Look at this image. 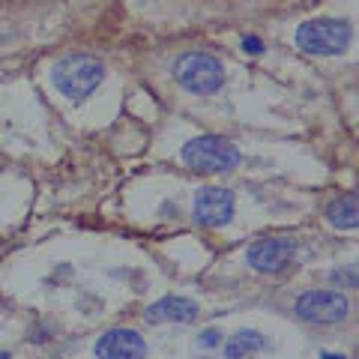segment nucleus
<instances>
[{"label": "nucleus", "mask_w": 359, "mask_h": 359, "mask_svg": "<svg viewBox=\"0 0 359 359\" xmlns=\"http://www.w3.org/2000/svg\"><path fill=\"white\" fill-rule=\"evenodd\" d=\"M351 39H353V27L341 18H314V21L299 25V30H297L299 51L314 54V57H335V54H344Z\"/></svg>", "instance_id": "nucleus-3"}, {"label": "nucleus", "mask_w": 359, "mask_h": 359, "mask_svg": "<svg viewBox=\"0 0 359 359\" xmlns=\"http://www.w3.org/2000/svg\"><path fill=\"white\" fill-rule=\"evenodd\" d=\"M93 351H96V359H144L147 356V341L141 339V332L117 327V330H108L96 341Z\"/></svg>", "instance_id": "nucleus-8"}, {"label": "nucleus", "mask_w": 359, "mask_h": 359, "mask_svg": "<svg viewBox=\"0 0 359 359\" xmlns=\"http://www.w3.org/2000/svg\"><path fill=\"white\" fill-rule=\"evenodd\" d=\"M332 282L335 285H344V287H356V273H353V269H335Z\"/></svg>", "instance_id": "nucleus-12"}, {"label": "nucleus", "mask_w": 359, "mask_h": 359, "mask_svg": "<svg viewBox=\"0 0 359 359\" xmlns=\"http://www.w3.org/2000/svg\"><path fill=\"white\" fill-rule=\"evenodd\" d=\"M102 78H105L102 60L90 57V54H66V57L54 66V87H57L66 99H72V102L87 99L102 84Z\"/></svg>", "instance_id": "nucleus-1"}, {"label": "nucleus", "mask_w": 359, "mask_h": 359, "mask_svg": "<svg viewBox=\"0 0 359 359\" xmlns=\"http://www.w3.org/2000/svg\"><path fill=\"white\" fill-rule=\"evenodd\" d=\"M216 341H219V332H216V330H207V332H204V339H201V344H207V347H212Z\"/></svg>", "instance_id": "nucleus-14"}, {"label": "nucleus", "mask_w": 359, "mask_h": 359, "mask_svg": "<svg viewBox=\"0 0 359 359\" xmlns=\"http://www.w3.org/2000/svg\"><path fill=\"white\" fill-rule=\"evenodd\" d=\"M245 261L257 273H282V269L294 266L297 261V243L287 237H269V240H257L249 252Z\"/></svg>", "instance_id": "nucleus-7"}, {"label": "nucleus", "mask_w": 359, "mask_h": 359, "mask_svg": "<svg viewBox=\"0 0 359 359\" xmlns=\"http://www.w3.org/2000/svg\"><path fill=\"white\" fill-rule=\"evenodd\" d=\"M174 78L189 93L210 96L224 84V66L219 57H212L207 51H186L174 60Z\"/></svg>", "instance_id": "nucleus-4"}, {"label": "nucleus", "mask_w": 359, "mask_h": 359, "mask_svg": "<svg viewBox=\"0 0 359 359\" xmlns=\"http://www.w3.org/2000/svg\"><path fill=\"white\" fill-rule=\"evenodd\" d=\"M297 318L309 323H339L351 314V302L339 290H309L297 299Z\"/></svg>", "instance_id": "nucleus-5"}, {"label": "nucleus", "mask_w": 359, "mask_h": 359, "mask_svg": "<svg viewBox=\"0 0 359 359\" xmlns=\"http://www.w3.org/2000/svg\"><path fill=\"white\" fill-rule=\"evenodd\" d=\"M183 162L198 174H224L240 165V150L222 135H198L183 147Z\"/></svg>", "instance_id": "nucleus-2"}, {"label": "nucleus", "mask_w": 359, "mask_h": 359, "mask_svg": "<svg viewBox=\"0 0 359 359\" xmlns=\"http://www.w3.org/2000/svg\"><path fill=\"white\" fill-rule=\"evenodd\" d=\"M198 302L189 297H162L144 311L147 323H192L198 320Z\"/></svg>", "instance_id": "nucleus-9"}, {"label": "nucleus", "mask_w": 359, "mask_h": 359, "mask_svg": "<svg viewBox=\"0 0 359 359\" xmlns=\"http://www.w3.org/2000/svg\"><path fill=\"white\" fill-rule=\"evenodd\" d=\"M323 359H341V356H332V353H327V356H323Z\"/></svg>", "instance_id": "nucleus-15"}, {"label": "nucleus", "mask_w": 359, "mask_h": 359, "mask_svg": "<svg viewBox=\"0 0 359 359\" xmlns=\"http://www.w3.org/2000/svg\"><path fill=\"white\" fill-rule=\"evenodd\" d=\"M233 210H237V198L233 192L222 186H204L198 189L195 195V222L204 224V228H222L233 219Z\"/></svg>", "instance_id": "nucleus-6"}, {"label": "nucleus", "mask_w": 359, "mask_h": 359, "mask_svg": "<svg viewBox=\"0 0 359 359\" xmlns=\"http://www.w3.org/2000/svg\"><path fill=\"white\" fill-rule=\"evenodd\" d=\"M243 48L249 51V54H261V51H264V42L257 39V36H245V39H243Z\"/></svg>", "instance_id": "nucleus-13"}, {"label": "nucleus", "mask_w": 359, "mask_h": 359, "mask_svg": "<svg viewBox=\"0 0 359 359\" xmlns=\"http://www.w3.org/2000/svg\"><path fill=\"white\" fill-rule=\"evenodd\" d=\"M327 219L332 228L347 231V228H356L359 224V210H356V195H341L339 201H332L330 210H327Z\"/></svg>", "instance_id": "nucleus-10"}, {"label": "nucleus", "mask_w": 359, "mask_h": 359, "mask_svg": "<svg viewBox=\"0 0 359 359\" xmlns=\"http://www.w3.org/2000/svg\"><path fill=\"white\" fill-rule=\"evenodd\" d=\"M0 359H9V353H0Z\"/></svg>", "instance_id": "nucleus-16"}, {"label": "nucleus", "mask_w": 359, "mask_h": 359, "mask_svg": "<svg viewBox=\"0 0 359 359\" xmlns=\"http://www.w3.org/2000/svg\"><path fill=\"white\" fill-rule=\"evenodd\" d=\"M261 347H264L261 332H255V330H240V332H233L231 339L224 341V356H228V359H245V356L257 353Z\"/></svg>", "instance_id": "nucleus-11"}]
</instances>
